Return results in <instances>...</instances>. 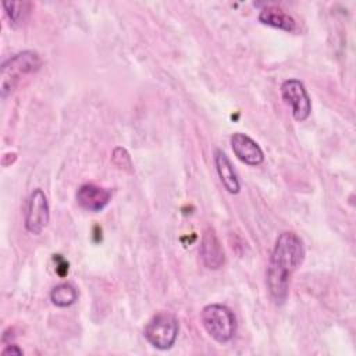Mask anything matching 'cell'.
Wrapping results in <instances>:
<instances>
[{"label":"cell","instance_id":"6da1fadb","mask_svg":"<svg viewBox=\"0 0 356 356\" xmlns=\"http://www.w3.org/2000/svg\"><path fill=\"white\" fill-rule=\"evenodd\" d=\"M303 259L305 248L302 239L295 232H281L271 252L266 274L268 293L275 305L280 306L286 302L291 277Z\"/></svg>","mask_w":356,"mask_h":356},{"label":"cell","instance_id":"7a4b0ae2","mask_svg":"<svg viewBox=\"0 0 356 356\" xmlns=\"http://www.w3.org/2000/svg\"><path fill=\"white\" fill-rule=\"evenodd\" d=\"M42 65V60L38 53L25 50L17 53L15 56L10 57L7 61L1 64V75H0V92L1 97H7L15 86L18 85L19 79L24 75L36 72Z\"/></svg>","mask_w":356,"mask_h":356},{"label":"cell","instance_id":"3957f363","mask_svg":"<svg viewBox=\"0 0 356 356\" xmlns=\"http://www.w3.org/2000/svg\"><path fill=\"white\" fill-rule=\"evenodd\" d=\"M202 324L206 332L218 343L229 342L236 331V320L232 310L220 303L203 307Z\"/></svg>","mask_w":356,"mask_h":356},{"label":"cell","instance_id":"277c9868","mask_svg":"<svg viewBox=\"0 0 356 356\" xmlns=\"http://www.w3.org/2000/svg\"><path fill=\"white\" fill-rule=\"evenodd\" d=\"M179 332L178 318L170 312H159L156 313L143 328V337L146 341L160 350L170 349Z\"/></svg>","mask_w":356,"mask_h":356},{"label":"cell","instance_id":"5b68a950","mask_svg":"<svg viewBox=\"0 0 356 356\" xmlns=\"http://www.w3.org/2000/svg\"><path fill=\"white\" fill-rule=\"evenodd\" d=\"M280 92L284 102L291 106V113L295 121L302 122L309 118L312 113V100L303 82L295 78L286 79L281 83Z\"/></svg>","mask_w":356,"mask_h":356},{"label":"cell","instance_id":"8992f818","mask_svg":"<svg viewBox=\"0 0 356 356\" xmlns=\"http://www.w3.org/2000/svg\"><path fill=\"white\" fill-rule=\"evenodd\" d=\"M50 209L47 196L40 188L31 192L25 210V229L33 235H39L47 225Z\"/></svg>","mask_w":356,"mask_h":356},{"label":"cell","instance_id":"52a82bcc","mask_svg":"<svg viewBox=\"0 0 356 356\" xmlns=\"http://www.w3.org/2000/svg\"><path fill=\"white\" fill-rule=\"evenodd\" d=\"M76 203L86 211L99 213L111 200V192L95 184H83L76 191Z\"/></svg>","mask_w":356,"mask_h":356},{"label":"cell","instance_id":"ba28073f","mask_svg":"<svg viewBox=\"0 0 356 356\" xmlns=\"http://www.w3.org/2000/svg\"><path fill=\"white\" fill-rule=\"evenodd\" d=\"M231 147L234 154L245 164L248 165H259L264 160V153L259 143L253 140L250 136L242 132L232 134L231 139Z\"/></svg>","mask_w":356,"mask_h":356},{"label":"cell","instance_id":"9c48e42d","mask_svg":"<svg viewBox=\"0 0 356 356\" xmlns=\"http://www.w3.org/2000/svg\"><path fill=\"white\" fill-rule=\"evenodd\" d=\"M200 257L203 264L210 270L221 268L225 261L221 242L218 241L216 232L211 228H207L202 236Z\"/></svg>","mask_w":356,"mask_h":356},{"label":"cell","instance_id":"30bf717a","mask_svg":"<svg viewBox=\"0 0 356 356\" xmlns=\"http://www.w3.org/2000/svg\"><path fill=\"white\" fill-rule=\"evenodd\" d=\"M214 164H216L217 174H218L220 181L222 182L224 188L232 195L239 193L241 182H239L238 175L234 170V165H232L231 160L228 159V156L220 149H217L214 152Z\"/></svg>","mask_w":356,"mask_h":356},{"label":"cell","instance_id":"8fae6325","mask_svg":"<svg viewBox=\"0 0 356 356\" xmlns=\"http://www.w3.org/2000/svg\"><path fill=\"white\" fill-rule=\"evenodd\" d=\"M259 21L264 25H268L285 32H295L298 29L295 18L277 6L264 7L259 14Z\"/></svg>","mask_w":356,"mask_h":356},{"label":"cell","instance_id":"7c38bea8","mask_svg":"<svg viewBox=\"0 0 356 356\" xmlns=\"http://www.w3.org/2000/svg\"><path fill=\"white\" fill-rule=\"evenodd\" d=\"M76 299H78V292L75 286L68 282L58 284L50 291V300L57 307H68L74 305Z\"/></svg>","mask_w":356,"mask_h":356},{"label":"cell","instance_id":"4fadbf2b","mask_svg":"<svg viewBox=\"0 0 356 356\" xmlns=\"http://www.w3.org/2000/svg\"><path fill=\"white\" fill-rule=\"evenodd\" d=\"M3 8L6 15L8 17L13 26L21 25L28 13H29V3L26 1H3Z\"/></svg>","mask_w":356,"mask_h":356},{"label":"cell","instance_id":"5bb4252c","mask_svg":"<svg viewBox=\"0 0 356 356\" xmlns=\"http://www.w3.org/2000/svg\"><path fill=\"white\" fill-rule=\"evenodd\" d=\"M113 161L120 168H131L132 167L131 157L127 153V150L122 149V147H115L114 149V152H113Z\"/></svg>","mask_w":356,"mask_h":356},{"label":"cell","instance_id":"9a60e30c","mask_svg":"<svg viewBox=\"0 0 356 356\" xmlns=\"http://www.w3.org/2000/svg\"><path fill=\"white\" fill-rule=\"evenodd\" d=\"M22 353H24L22 349H19L17 345H7V346L3 349V352H1L3 356H8V355H17V356H19V355H22Z\"/></svg>","mask_w":356,"mask_h":356}]
</instances>
